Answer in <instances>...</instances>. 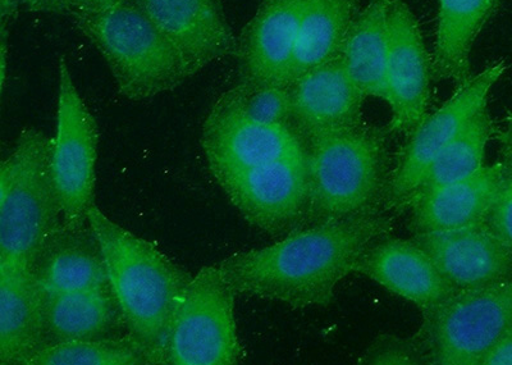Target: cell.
I'll return each instance as SVG.
<instances>
[{
  "instance_id": "d4e9b609",
  "label": "cell",
  "mask_w": 512,
  "mask_h": 365,
  "mask_svg": "<svg viewBox=\"0 0 512 365\" xmlns=\"http://www.w3.org/2000/svg\"><path fill=\"white\" fill-rule=\"evenodd\" d=\"M493 134H496L495 123L487 107H484L475 114L473 120L456 136V139L434 158L431 166L425 171L413 199L425 191L472 176L484 167L487 144Z\"/></svg>"
},
{
  "instance_id": "52a82bcc",
  "label": "cell",
  "mask_w": 512,
  "mask_h": 365,
  "mask_svg": "<svg viewBox=\"0 0 512 365\" xmlns=\"http://www.w3.org/2000/svg\"><path fill=\"white\" fill-rule=\"evenodd\" d=\"M236 291L218 266L201 268L178 301L163 348L166 365H233L242 358Z\"/></svg>"
},
{
  "instance_id": "277c9868",
  "label": "cell",
  "mask_w": 512,
  "mask_h": 365,
  "mask_svg": "<svg viewBox=\"0 0 512 365\" xmlns=\"http://www.w3.org/2000/svg\"><path fill=\"white\" fill-rule=\"evenodd\" d=\"M72 17L107 62L118 91L132 102L167 93L191 76L180 52L135 0Z\"/></svg>"
},
{
  "instance_id": "83f0119b",
  "label": "cell",
  "mask_w": 512,
  "mask_h": 365,
  "mask_svg": "<svg viewBox=\"0 0 512 365\" xmlns=\"http://www.w3.org/2000/svg\"><path fill=\"white\" fill-rule=\"evenodd\" d=\"M364 365H423L413 336L401 337L382 333L374 339L363 355Z\"/></svg>"
},
{
  "instance_id": "d6986e66",
  "label": "cell",
  "mask_w": 512,
  "mask_h": 365,
  "mask_svg": "<svg viewBox=\"0 0 512 365\" xmlns=\"http://www.w3.org/2000/svg\"><path fill=\"white\" fill-rule=\"evenodd\" d=\"M30 269L45 295L109 286L102 246L89 222L63 223L41 244Z\"/></svg>"
},
{
  "instance_id": "7402d4cb",
  "label": "cell",
  "mask_w": 512,
  "mask_h": 365,
  "mask_svg": "<svg viewBox=\"0 0 512 365\" xmlns=\"http://www.w3.org/2000/svg\"><path fill=\"white\" fill-rule=\"evenodd\" d=\"M359 13V0H308L285 85L340 57Z\"/></svg>"
},
{
  "instance_id": "ac0fdd59",
  "label": "cell",
  "mask_w": 512,
  "mask_h": 365,
  "mask_svg": "<svg viewBox=\"0 0 512 365\" xmlns=\"http://www.w3.org/2000/svg\"><path fill=\"white\" fill-rule=\"evenodd\" d=\"M47 345L45 295L29 264L0 262V365H30Z\"/></svg>"
},
{
  "instance_id": "3957f363",
  "label": "cell",
  "mask_w": 512,
  "mask_h": 365,
  "mask_svg": "<svg viewBox=\"0 0 512 365\" xmlns=\"http://www.w3.org/2000/svg\"><path fill=\"white\" fill-rule=\"evenodd\" d=\"M388 130L361 123L306 144L308 226L379 211L390 177Z\"/></svg>"
},
{
  "instance_id": "5bb4252c",
  "label": "cell",
  "mask_w": 512,
  "mask_h": 365,
  "mask_svg": "<svg viewBox=\"0 0 512 365\" xmlns=\"http://www.w3.org/2000/svg\"><path fill=\"white\" fill-rule=\"evenodd\" d=\"M180 52L190 75L235 56L237 39L221 0H135Z\"/></svg>"
},
{
  "instance_id": "9c48e42d",
  "label": "cell",
  "mask_w": 512,
  "mask_h": 365,
  "mask_svg": "<svg viewBox=\"0 0 512 365\" xmlns=\"http://www.w3.org/2000/svg\"><path fill=\"white\" fill-rule=\"evenodd\" d=\"M99 131L93 113L73 82L66 59H59L57 131L53 138L52 168L61 200L63 223L89 222L94 207L95 167Z\"/></svg>"
},
{
  "instance_id": "4dcf8cb0",
  "label": "cell",
  "mask_w": 512,
  "mask_h": 365,
  "mask_svg": "<svg viewBox=\"0 0 512 365\" xmlns=\"http://www.w3.org/2000/svg\"><path fill=\"white\" fill-rule=\"evenodd\" d=\"M482 365H512V325L489 351Z\"/></svg>"
},
{
  "instance_id": "9a60e30c",
  "label": "cell",
  "mask_w": 512,
  "mask_h": 365,
  "mask_svg": "<svg viewBox=\"0 0 512 365\" xmlns=\"http://www.w3.org/2000/svg\"><path fill=\"white\" fill-rule=\"evenodd\" d=\"M292 126L304 143L363 122L367 95L347 73L341 57L305 73L290 85Z\"/></svg>"
},
{
  "instance_id": "2e32d148",
  "label": "cell",
  "mask_w": 512,
  "mask_h": 365,
  "mask_svg": "<svg viewBox=\"0 0 512 365\" xmlns=\"http://www.w3.org/2000/svg\"><path fill=\"white\" fill-rule=\"evenodd\" d=\"M308 0H263L240 38L235 56L242 82L285 85Z\"/></svg>"
},
{
  "instance_id": "4316f807",
  "label": "cell",
  "mask_w": 512,
  "mask_h": 365,
  "mask_svg": "<svg viewBox=\"0 0 512 365\" xmlns=\"http://www.w3.org/2000/svg\"><path fill=\"white\" fill-rule=\"evenodd\" d=\"M242 117L260 125L292 126L290 86L256 85L240 81L219 98Z\"/></svg>"
},
{
  "instance_id": "603a6c76",
  "label": "cell",
  "mask_w": 512,
  "mask_h": 365,
  "mask_svg": "<svg viewBox=\"0 0 512 365\" xmlns=\"http://www.w3.org/2000/svg\"><path fill=\"white\" fill-rule=\"evenodd\" d=\"M497 4L498 0H438L433 80L454 81L456 86L472 76L470 52Z\"/></svg>"
},
{
  "instance_id": "7c38bea8",
  "label": "cell",
  "mask_w": 512,
  "mask_h": 365,
  "mask_svg": "<svg viewBox=\"0 0 512 365\" xmlns=\"http://www.w3.org/2000/svg\"><path fill=\"white\" fill-rule=\"evenodd\" d=\"M388 34L387 103L393 116L387 130L409 136L428 114L431 57L418 20L402 0H391Z\"/></svg>"
},
{
  "instance_id": "30bf717a",
  "label": "cell",
  "mask_w": 512,
  "mask_h": 365,
  "mask_svg": "<svg viewBox=\"0 0 512 365\" xmlns=\"http://www.w3.org/2000/svg\"><path fill=\"white\" fill-rule=\"evenodd\" d=\"M217 182L245 221L259 230L288 235L308 225V154L233 173Z\"/></svg>"
},
{
  "instance_id": "7a4b0ae2",
  "label": "cell",
  "mask_w": 512,
  "mask_h": 365,
  "mask_svg": "<svg viewBox=\"0 0 512 365\" xmlns=\"http://www.w3.org/2000/svg\"><path fill=\"white\" fill-rule=\"evenodd\" d=\"M89 223L102 246L109 285L126 318L128 331L163 362L173 313L192 277L157 245L90 209Z\"/></svg>"
},
{
  "instance_id": "d6a6232c",
  "label": "cell",
  "mask_w": 512,
  "mask_h": 365,
  "mask_svg": "<svg viewBox=\"0 0 512 365\" xmlns=\"http://www.w3.org/2000/svg\"><path fill=\"white\" fill-rule=\"evenodd\" d=\"M31 12L67 13L66 0H21Z\"/></svg>"
},
{
  "instance_id": "ffe728a7",
  "label": "cell",
  "mask_w": 512,
  "mask_h": 365,
  "mask_svg": "<svg viewBox=\"0 0 512 365\" xmlns=\"http://www.w3.org/2000/svg\"><path fill=\"white\" fill-rule=\"evenodd\" d=\"M506 172L505 164L498 162L463 180L415 196L406 207L410 230L413 234L452 230L486 221L504 186Z\"/></svg>"
},
{
  "instance_id": "6da1fadb",
  "label": "cell",
  "mask_w": 512,
  "mask_h": 365,
  "mask_svg": "<svg viewBox=\"0 0 512 365\" xmlns=\"http://www.w3.org/2000/svg\"><path fill=\"white\" fill-rule=\"evenodd\" d=\"M381 211L301 228L267 248L217 264L236 294L281 301L292 308L328 307L338 282L354 273L370 245L390 235Z\"/></svg>"
},
{
  "instance_id": "8992f818",
  "label": "cell",
  "mask_w": 512,
  "mask_h": 365,
  "mask_svg": "<svg viewBox=\"0 0 512 365\" xmlns=\"http://www.w3.org/2000/svg\"><path fill=\"white\" fill-rule=\"evenodd\" d=\"M512 325V278L482 289L456 291L423 313L413 335L423 365H482Z\"/></svg>"
},
{
  "instance_id": "cb8c5ba5",
  "label": "cell",
  "mask_w": 512,
  "mask_h": 365,
  "mask_svg": "<svg viewBox=\"0 0 512 365\" xmlns=\"http://www.w3.org/2000/svg\"><path fill=\"white\" fill-rule=\"evenodd\" d=\"M391 0H372L360 11L340 57L352 81L367 97L387 102L388 11Z\"/></svg>"
},
{
  "instance_id": "e0dca14e",
  "label": "cell",
  "mask_w": 512,
  "mask_h": 365,
  "mask_svg": "<svg viewBox=\"0 0 512 365\" xmlns=\"http://www.w3.org/2000/svg\"><path fill=\"white\" fill-rule=\"evenodd\" d=\"M354 273L370 278L392 294L429 312L456 292L427 252L414 240L391 235L374 241L361 255Z\"/></svg>"
},
{
  "instance_id": "1f68e13d",
  "label": "cell",
  "mask_w": 512,
  "mask_h": 365,
  "mask_svg": "<svg viewBox=\"0 0 512 365\" xmlns=\"http://www.w3.org/2000/svg\"><path fill=\"white\" fill-rule=\"evenodd\" d=\"M496 139L500 144L501 162L512 172V113L507 114L500 129H496Z\"/></svg>"
},
{
  "instance_id": "5b68a950",
  "label": "cell",
  "mask_w": 512,
  "mask_h": 365,
  "mask_svg": "<svg viewBox=\"0 0 512 365\" xmlns=\"http://www.w3.org/2000/svg\"><path fill=\"white\" fill-rule=\"evenodd\" d=\"M53 138L25 129L0 166V262L31 264L63 225L52 168Z\"/></svg>"
},
{
  "instance_id": "f546056e",
  "label": "cell",
  "mask_w": 512,
  "mask_h": 365,
  "mask_svg": "<svg viewBox=\"0 0 512 365\" xmlns=\"http://www.w3.org/2000/svg\"><path fill=\"white\" fill-rule=\"evenodd\" d=\"M126 0H66V9L68 15H89L107 11V9L116 7Z\"/></svg>"
},
{
  "instance_id": "4fadbf2b",
  "label": "cell",
  "mask_w": 512,
  "mask_h": 365,
  "mask_svg": "<svg viewBox=\"0 0 512 365\" xmlns=\"http://www.w3.org/2000/svg\"><path fill=\"white\" fill-rule=\"evenodd\" d=\"M413 240L455 291L482 289L512 278V248L486 221L452 230L418 232Z\"/></svg>"
},
{
  "instance_id": "ba28073f",
  "label": "cell",
  "mask_w": 512,
  "mask_h": 365,
  "mask_svg": "<svg viewBox=\"0 0 512 365\" xmlns=\"http://www.w3.org/2000/svg\"><path fill=\"white\" fill-rule=\"evenodd\" d=\"M506 70L505 61H496L470 76L455 86L454 94L440 109L427 114L415 127L388 177L384 208L402 211L408 207L434 158L456 139L480 109L487 107L489 91Z\"/></svg>"
},
{
  "instance_id": "f1b7e54d",
  "label": "cell",
  "mask_w": 512,
  "mask_h": 365,
  "mask_svg": "<svg viewBox=\"0 0 512 365\" xmlns=\"http://www.w3.org/2000/svg\"><path fill=\"white\" fill-rule=\"evenodd\" d=\"M506 171L504 186L489 211L486 222L512 248V172L507 168Z\"/></svg>"
},
{
  "instance_id": "484cf974",
  "label": "cell",
  "mask_w": 512,
  "mask_h": 365,
  "mask_svg": "<svg viewBox=\"0 0 512 365\" xmlns=\"http://www.w3.org/2000/svg\"><path fill=\"white\" fill-rule=\"evenodd\" d=\"M30 365H162V359L131 332L107 339L45 346Z\"/></svg>"
},
{
  "instance_id": "44dd1931",
  "label": "cell",
  "mask_w": 512,
  "mask_h": 365,
  "mask_svg": "<svg viewBox=\"0 0 512 365\" xmlns=\"http://www.w3.org/2000/svg\"><path fill=\"white\" fill-rule=\"evenodd\" d=\"M45 322L48 345L107 339L130 332L111 285L45 295Z\"/></svg>"
},
{
  "instance_id": "836d02e7",
  "label": "cell",
  "mask_w": 512,
  "mask_h": 365,
  "mask_svg": "<svg viewBox=\"0 0 512 365\" xmlns=\"http://www.w3.org/2000/svg\"><path fill=\"white\" fill-rule=\"evenodd\" d=\"M21 0H0V11H2L3 24L6 25L8 18H12L17 11L18 3Z\"/></svg>"
},
{
  "instance_id": "8fae6325",
  "label": "cell",
  "mask_w": 512,
  "mask_h": 365,
  "mask_svg": "<svg viewBox=\"0 0 512 365\" xmlns=\"http://www.w3.org/2000/svg\"><path fill=\"white\" fill-rule=\"evenodd\" d=\"M201 146L216 180L308 154L294 126L260 125L242 117L219 99L204 122Z\"/></svg>"
}]
</instances>
